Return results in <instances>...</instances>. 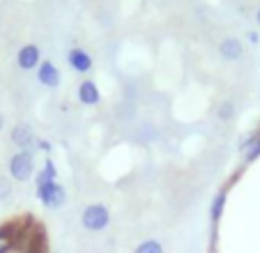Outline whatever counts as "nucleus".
I'll return each mask as SVG.
<instances>
[{
  "instance_id": "1",
  "label": "nucleus",
  "mask_w": 260,
  "mask_h": 253,
  "mask_svg": "<svg viewBox=\"0 0 260 253\" xmlns=\"http://www.w3.org/2000/svg\"><path fill=\"white\" fill-rule=\"evenodd\" d=\"M35 194L40 198V203L49 209H60L67 200V191L58 180L53 182H35Z\"/></svg>"
},
{
  "instance_id": "2",
  "label": "nucleus",
  "mask_w": 260,
  "mask_h": 253,
  "mask_svg": "<svg viewBox=\"0 0 260 253\" xmlns=\"http://www.w3.org/2000/svg\"><path fill=\"white\" fill-rule=\"evenodd\" d=\"M37 173L35 168V150H19L10 159V175L16 182H28Z\"/></svg>"
},
{
  "instance_id": "3",
  "label": "nucleus",
  "mask_w": 260,
  "mask_h": 253,
  "mask_svg": "<svg viewBox=\"0 0 260 253\" xmlns=\"http://www.w3.org/2000/svg\"><path fill=\"white\" fill-rule=\"evenodd\" d=\"M111 224V212H108L106 205L102 203H92L83 209V214H81V226L90 233H102V230L108 228Z\"/></svg>"
},
{
  "instance_id": "4",
  "label": "nucleus",
  "mask_w": 260,
  "mask_h": 253,
  "mask_svg": "<svg viewBox=\"0 0 260 253\" xmlns=\"http://www.w3.org/2000/svg\"><path fill=\"white\" fill-rule=\"evenodd\" d=\"M10 138H12V143H14L19 150H32L35 143H37L35 129L28 124V122H16V124L12 126Z\"/></svg>"
},
{
  "instance_id": "5",
  "label": "nucleus",
  "mask_w": 260,
  "mask_h": 253,
  "mask_svg": "<svg viewBox=\"0 0 260 253\" xmlns=\"http://www.w3.org/2000/svg\"><path fill=\"white\" fill-rule=\"evenodd\" d=\"M37 81H40V85L53 90L62 83V74H60V69L51 60H42L40 67H37Z\"/></svg>"
},
{
  "instance_id": "6",
  "label": "nucleus",
  "mask_w": 260,
  "mask_h": 253,
  "mask_svg": "<svg viewBox=\"0 0 260 253\" xmlns=\"http://www.w3.org/2000/svg\"><path fill=\"white\" fill-rule=\"evenodd\" d=\"M40 58H42V51L37 44H25L19 49V53H16V65H19L21 69H37L40 67Z\"/></svg>"
},
{
  "instance_id": "7",
  "label": "nucleus",
  "mask_w": 260,
  "mask_h": 253,
  "mask_svg": "<svg viewBox=\"0 0 260 253\" xmlns=\"http://www.w3.org/2000/svg\"><path fill=\"white\" fill-rule=\"evenodd\" d=\"M67 65L74 69L76 74H88L92 69V55L83 49H69L67 53Z\"/></svg>"
},
{
  "instance_id": "8",
  "label": "nucleus",
  "mask_w": 260,
  "mask_h": 253,
  "mask_svg": "<svg viewBox=\"0 0 260 253\" xmlns=\"http://www.w3.org/2000/svg\"><path fill=\"white\" fill-rule=\"evenodd\" d=\"M79 102L83 104V106H97V104L102 102V92H99L97 83H94L92 78L81 81V85H79Z\"/></svg>"
},
{
  "instance_id": "9",
  "label": "nucleus",
  "mask_w": 260,
  "mask_h": 253,
  "mask_svg": "<svg viewBox=\"0 0 260 253\" xmlns=\"http://www.w3.org/2000/svg\"><path fill=\"white\" fill-rule=\"evenodd\" d=\"M219 53H221V58L226 60V62H237V60L244 55V49H242L240 39L228 37V39H223V42L219 44Z\"/></svg>"
},
{
  "instance_id": "10",
  "label": "nucleus",
  "mask_w": 260,
  "mask_h": 253,
  "mask_svg": "<svg viewBox=\"0 0 260 253\" xmlns=\"http://www.w3.org/2000/svg\"><path fill=\"white\" fill-rule=\"evenodd\" d=\"M226 200H228V189L216 191L214 200H212V205H210V219H212V226H214V228H216V224L221 221V216H223V207H226Z\"/></svg>"
},
{
  "instance_id": "11",
  "label": "nucleus",
  "mask_w": 260,
  "mask_h": 253,
  "mask_svg": "<svg viewBox=\"0 0 260 253\" xmlns=\"http://www.w3.org/2000/svg\"><path fill=\"white\" fill-rule=\"evenodd\" d=\"M53 180H58V168H55L53 159H46L44 164H42V168L37 171L35 182H53Z\"/></svg>"
},
{
  "instance_id": "12",
  "label": "nucleus",
  "mask_w": 260,
  "mask_h": 253,
  "mask_svg": "<svg viewBox=\"0 0 260 253\" xmlns=\"http://www.w3.org/2000/svg\"><path fill=\"white\" fill-rule=\"evenodd\" d=\"M235 115H237V108L231 99H223V102L219 104V108H216V117H219L221 122H231Z\"/></svg>"
},
{
  "instance_id": "13",
  "label": "nucleus",
  "mask_w": 260,
  "mask_h": 253,
  "mask_svg": "<svg viewBox=\"0 0 260 253\" xmlns=\"http://www.w3.org/2000/svg\"><path fill=\"white\" fill-rule=\"evenodd\" d=\"M134 253H164V246L157 239H145V242H141L134 248Z\"/></svg>"
},
{
  "instance_id": "14",
  "label": "nucleus",
  "mask_w": 260,
  "mask_h": 253,
  "mask_svg": "<svg viewBox=\"0 0 260 253\" xmlns=\"http://www.w3.org/2000/svg\"><path fill=\"white\" fill-rule=\"evenodd\" d=\"M14 246V239H12L10 230H0V253H10V248Z\"/></svg>"
},
{
  "instance_id": "15",
  "label": "nucleus",
  "mask_w": 260,
  "mask_h": 253,
  "mask_svg": "<svg viewBox=\"0 0 260 253\" xmlns=\"http://www.w3.org/2000/svg\"><path fill=\"white\" fill-rule=\"evenodd\" d=\"M258 156H260V138L255 143H251V145L244 150V161L246 164H251V161H255Z\"/></svg>"
},
{
  "instance_id": "16",
  "label": "nucleus",
  "mask_w": 260,
  "mask_h": 253,
  "mask_svg": "<svg viewBox=\"0 0 260 253\" xmlns=\"http://www.w3.org/2000/svg\"><path fill=\"white\" fill-rule=\"evenodd\" d=\"M12 191H14V189H12V180H10V177L0 175V200H7L12 196Z\"/></svg>"
},
{
  "instance_id": "17",
  "label": "nucleus",
  "mask_w": 260,
  "mask_h": 253,
  "mask_svg": "<svg viewBox=\"0 0 260 253\" xmlns=\"http://www.w3.org/2000/svg\"><path fill=\"white\" fill-rule=\"evenodd\" d=\"M258 138H260V134H258V132L249 134V136H246V138H244V141H240V150H242V152H244V150H246V147H249V145H251V143H255V141H258Z\"/></svg>"
},
{
  "instance_id": "18",
  "label": "nucleus",
  "mask_w": 260,
  "mask_h": 253,
  "mask_svg": "<svg viewBox=\"0 0 260 253\" xmlns=\"http://www.w3.org/2000/svg\"><path fill=\"white\" fill-rule=\"evenodd\" d=\"M35 145L40 147V150H44V152H46V154H49V152H51V150H53V145H51V143H49V141H44V138H37V143H35Z\"/></svg>"
},
{
  "instance_id": "19",
  "label": "nucleus",
  "mask_w": 260,
  "mask_h": 253,
  "mask_svg": "<svg viewBox=\"0 0 260 253\" xmlns=\"http://www.w3.org/2000/svg\"><path fill=\"white\" fill-rule=\"evenodd\" d=\"M246 39H249V42H251V44H258V33H255V30H251V33L249 35H246Z\"/></svg>"
},
{
  "instance_id": "20",
  "label": "nucleus",
  "mask_w": 260,
  "mask_h": 253,
  "mask_svg": "<svg viewBox=\"0 0 260 253\" xmlns=\"http://www.w3.org/2000/svg\"><path fill=\"white\" fill-rule=\"evenodd\" d=\"M3 126H5V117H3V113H0V132H3Z\"/></svg>"
},
{
  "instance_id": "21",
  "label": "nucleus",
  "mask_w": 260,
  "mask_h": 253,
  "mask_svg": "<svg viewBox=\"0 0 260 253\" xmlns=\"http://www.w3.org/2000/svg\"><path fill=\"white\" fill-rule=\"evenodd\" d=\"M255 21H258V25H260V10H258V14H255Z\"/></svg>"
}]
</instances>
